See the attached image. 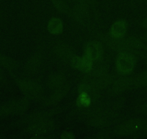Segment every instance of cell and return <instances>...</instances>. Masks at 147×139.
Segmentation results:
<instances>
[{"mask_svg":"<svg viewBox=\"0 0 147 139\" xmlns=\"http://www.w3.org/2000/svg\"><path fill=\"white\" fill-rule=\"evenodd\" d=\"M136 64V58L133 54L128 52H121L116 58V67L122 75H128L133 71Z\"/></svg>","mask_w":147,"mask_h":139,"instance_id":"1","label":"cell"},{"mask_svg":"<svg viewBox=\"0 0 147 139\" xmlns=\"http://www.w3.org/2000/svg\"><path fill=\"white\" fill-rule=\"evenodd\" d=\"M85 55L93 61H97L102 57L103 48L98 42H90L85 46Z\"/></svg>","mask_w":147,"mask_h":139,"instance_id":"2","label":"cell"},{"mask_svg":"<svg viewBox=\"0 0 147 139\" xmlns=\"http://www.w3.org/2000/svg\"><path fill=\"white\" fill-rule=\"evenodd\" d=\"M127 31V24L125 21L118 20L115 22L110 28V35L113 39H121L125 36Z\"/></svg>","mask_w":147,"mask_h":139,"instance_id":"3","label":"cell"},{"mask_svg":"<svg viewBox=\"0 0 147 139\" xmlns=\"http://www.w3.org/2000/svg\"><path fill=\"white\" fill-rule=\"evenodd\" d=\"M48 29L53 35H59L63 31V22L59 18H52L48 24Z\"/></svg>","mask_w":147,"mask_h":139,"instance_id":"4","label":"cell"},{"mask_svg":"<svg viewBox=\"0 0 147 139\" xmlns=\"http://www.w3.org/2000/svg\"><path fill=\"white\" fill-rule=\"evenodd\" d=\"M141 125H142V123L141 121L129 122L118 127V134H128L131 132L139 128Z\"/></svg>","mask_w":147,"mask_h":139,"instance_id":"5","label":"cell"},{"mask_svg":"<svg viewBox=\"0 0 147 139\" xmlns=\"http://www.w3.org/2000/svg\"><path fill=\"white\" fill-rule=\"evenodd\" d=\"M93 60L87 56V55H84L80 59V63L79 69L81 71L84 72V73H90L92 69Z\"/></svg>","mask_w":147,"mask_h":139,"instance_id":"6","label":"cell"},{"mask_svg":"<svg viewBox=\"0 0 147 139\" xmlns=\"http://www.w3.org/2000/svg\"><path fill=\"white\" fill-rule=\"evenodd\" d=\"M21 89L25 92V93L30 95V96H33L37 93H39L38 91V88L35 86V85L32 83H29V82H22L20 84Z\"/></svg>","mask_w":147,"mask_h":139,"instance_id":"7","label":"cell"},{"mask_svg":"<svg viewBox=\"0 0 147 139\" xmlns=\"http://www.w3.org/2000/svg\"><path fill=\"white\" fill-rule=\"evenodd\" d=\"M91 104V97L87 93H80L77 99V104L80 107H87Z\"/></svg>","mask_w":147,"mask_h":139,"instance_id":"8","label":"cell"},{"mask_svg":"<svg viewBox=\"0 0 147 139\" xmlns=\"http://www.w3.org/2000/svg\"><path fill=\"white\" fill-rule=\"evenodd\" d=\"M56 52L61 57L68 58L71 55V50L69 46L65 44H60L56 46Z\"/></svg>","mask_w":147,"mask_h":139,"instance_id":"9","label":"cell"},{"mask_svg":"<svg viewBox=\"0 0 147 139\" xmlns=\"http://www.w3.org/2000/svg\"><path fill=\"white\" fill-rule=\"evenodd\" d=\"M52 3L53 4L56 8L59 10L60 12H69V8L66 6V2H64V0H51Z\"/></svg>","mask_w":147,"mask_h":139,"instance_id":"10","label":"cell"},{"mask_svg":"<svg viewBox=\"0 0 147 139\" xmlns=\"http://www.w3.org/2000/svg\"><path fill=\"white\" fill-rule=\"evenodd\" d=\"M131 80L128 78H123L121 80H118L115 83V89H116L118 91L125 90L131 84Z\"/></svg>","mask_w":147,"mask_h":139,"instance_id":"11","label":"cell"},{"mask_svg":"<svg viewBox=\"0 0 147 139\" xmlns=\"http://www.w3.org/2000/svg\"><path fill=\"white\" fill-rule=\"evenodd\" d=\"M0 65L8 68H13L15 67V63L14 62V61H12L9 58L0 55Z\"/></svg>","mask_w":147,"mask_h":139,"instance_id":"12","label":"cell"},{"mask_svg":"<svg viewBox=\"0 0 147 139\" xmlns=\"http://www.w3.org/2000/svg\"><path fill=\"white\" fill-rule=\"evenodd\" d=\"M136 86H147V71L139 75L134 80Z\"/></svg>","mask_w":147,"mask_h":139,"instance_id":"13","label":"cell"},{"mask_svg":"<svg viewBox=\"0 0 147 139\" xmlns=\"http://www.w3.org/2000/svg\"><path fill=\"white\" fill-rule=\"evenodd\" d=\"M49 127H50V124L44 122V123H40L39 124H37L35 125L32 126V130L34 132H41L46 130Z\"/></svg>","mask_w":147,"mask_h":139,"instance_id":"14","label":"cell"},{"mask_svg":"<svg viewBox=\"0 0 147 139\" xmlns=\"http://www.w3.org/2000/svg\"><path fill=\"white\" fill-rule=\"evenodd\" d=\"M66 91L64 90V89H61V90H59L57 92H56V93L52 96L51 98H50V99L51 101H53V102H56V101L59 100V99L63 96V94H64Z\"/></svg>","mask_w":147,"mask_h":139,"instance_id":"15","label":"cell"},{"mask_svg":"<svg viewBox=\"0 0 147 139\" xmlns=\"http://www.w3.org/2000/svg\"><path fill=\"white\" fill-rule=\"evenodd\" d=\"M80 59L81 57L78 56H74L72 57L71 59V64L72 67L76 69H79V67H80Z\"/></svg>","mask_w":147,"mask_h":139,"instance_id":"16","label":"cell"},{"mask_svg":"<svg viewBox=\"0 0 147 139\" xmlns=\"http://www.w3.org/2000/svg\"><path fill=\"white\" fill-rule=\"evenodd\" d=\"M62 83V77L59 76H55L54 78H52V80L50 81V85H51L52 86H59V85H61Z\"/></svg>","mask_w":147,"mask_h":139,"instance_id":"17","label":"cell"},{"mask_svg":"<svg viewBox=\"0 0 147 139\" xmlns=\"http://www.w3.org/2000/svg\"><path fill=\"white\" fill-rule=\"evenodd\" d=\"M90 89L91 88H90V85H88L87 83H82L79 87V92L80 93H88Z\"/></svg>","mask_w":147,"mask_h":139,"instance_id":"18","label":"cell"},{"mask_svg":"<svg viewBox=\"0 0 147 139\" xmlns=\"http://www.w3.org/2000/svg\"><path fill=\"white\" fill-rule=\"evenodd\" d=\"M61 138H65V139H67V138L70 139V138H74V136H72V135L69 133H64L63 136H61Z\"/></svg>","mask_w":147,"mask_h":139,"instance_id":"19","label":"cell"},{"mask_svg":"<svg viewBox=\"0 0 147 139\" xmlns=\"http://www.w3.org/2000/svg\"><path fill=\"white\" fill-rule=\"evenodd\" d=\"M142 24H143V25H144V27H146V28H147V18H146V19L144 20V21H143Z\"/></svg>","mask_w":147,"mask_h":139,"instance_id":"20","label":"cell"},{"mask_svg":"<svg viewBox=\"0 0 147 139\" xmlns=\"http://www.w3.org/2000/svg\"><path fill=\"white\" fill-rule=\"evenodd\" d=\"M3 80V75H2V73L0 70V81H2Z\"/></svg>","mask_w":147,"mask_h":139,"instance_id":"21","label":"cell"},{"mask_svg":"<svg viewBox=\"0 0 147 139\" xmlns=\"http://www.w3.org/2000/svg\"><path fill=\"white\" fill-rule=\"evenodd\" d=\"M146 37H147V34H146Z\"/></svg>","mask_w":147,"mask_h":139,"instance_id":"22","label":"cell"}]
</instances>
